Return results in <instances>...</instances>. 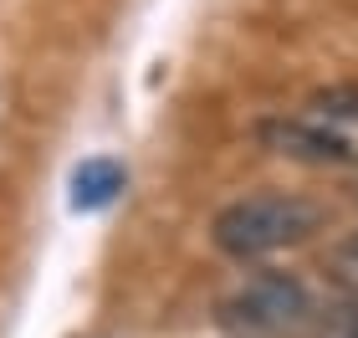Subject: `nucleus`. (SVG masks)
Wrapping results in <instances>:
<instances>
[{
	"label": "nucleus",
	"instance_id": "f257e3e1",
	"mask_svg": "<svg viewBox=\"0 0 358 338\" xmlns=\"http://www.w3.org/2000/svg\"><path fill=\"white\" fill-rule=\"evenodd\" d=\"M271 154L307 159V164H358V87L317 92L302 113L262 123Z\"/></svg>",
	"mask_w": 358,
	"mask_h": 338
},
{
	"label": "nucleus",
	"instance_id": "f03ea898",
	"mask_svg": "<svg viewBox=\"0 0 358 338\" xmlns=\"http://www.w3.org/2000/svg\"><path fill=\"white\" fill-rule=\"evenodd\" d=\"M317 231V205H307L302 195H251L236 200L215 216V246L236 262H256L292 246V241Z\"/></svg>",
	"mask_w": 358,
	"mask_h": 338
},
{
	"label": "nucleus",
	"instance_id": "39448f33",
	"mask_svg": "<svg viewBox=\"0 0 358 338\" xmlns=\"http://www.w3.org/2000/svg\"><path fill=\"white\" fill-rule=\"evenodd\" d=\"M333 272H338V282L353 293V302H358V231L338 246V256H333Z\"/></svg>",
	"mask_w": 358,
	"mask_h": 338
},
{
	"label": "nucleus",
	"instance_id": "7ed1b4c3",
	"mask_svg": "<svg viewBox=\"0 0 358 338\" xmlns=\"http://www.w3.org/2000/svg\"><path fill=\"white\" fill-rule=\"evenodd\" d=\"M307 313H313V297L287 272H262L220 302V323L236 333H282V328H297Z\"/></svg>",
	"mask_w": 358,
	"mask_h": 338
},
{
	"label": "nucleus",
	"instance_id": "20e7f679",
	"mask_svg": "<svg viewBox=\"0 0 358 338\" xmlns=\"http://www.w3.org/2000/svg\"><path fill=\"white\" fill-rule=\"evenodd\" d=\"M123 190V164L118 159H83L72 174V205L77 211H103Z\"/></svg>",
	"mask_w": 358,
	"mask_h": 338
}]
</instances>
